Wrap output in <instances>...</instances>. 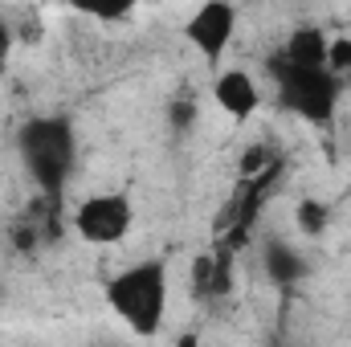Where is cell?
<instances>
[{
  "instance_id": "cell-5",
  "label": "cell",
  "mask_w": 351,
  "mask_h": 347,
  "mask_svg": "<svg viewBox=\"0 0 351 347\" xmlns=\"http://www.w3.org/2000/svg\"><path fill=\"white\" fill-rule=\"evenodd\" d=\"M233 33H237V8H233V4H221V0L200 4V8L188 16V25H184V37L192 41V49H196L208 66H217V62L225 58Z\"/></svg>"
},
{
  "instance_id": "cell-10",
  "label": "cell",
  "mask_w": 351,
  "mask_h": 347,
  "mask_svg": "<svg viewBox=\"0 0 351 347\" xmlns=\"http://www.w3.org/2000/svg\"><path fill=\"white\" fill-rule=\"evenodd\" d=\"M192 123H196V102H192V98H184V94L172 98V102H168V127H172L176 135H188V131H192Z\"/></svg>"
},
{
  "instance_id": "cell-12",
  "label": "cell",
  "mask_w": 351,
  "mask_h": 347,
  "mask_svg": "<svg viewBox=\"0 0 351 347\" xmlns=\"http://www.w3.org/2000/svg\"><path fill=\"white\" fill-rule=\"evenodd\" d=\"M12 41H16L12 25H8V21H0V70H4V62H8V53H12Z\"/></svg>"
},
{
  "instance_id": "cell-14",
  "label": "cell",
  "mask_w": 351,
  "mask_h": 347,
  "mask_svg": "<svg viewBox=\"0 0 351 347\" xmlns=\"http://www.w3.org/2000/svg\"><path fill=\"white\" fill-rule=\"evenodd\" d=\"M102 347H119V344H102Z\"/></svg>"
},
{
  "instance_id": "cell-8",
  "label": "cell",
  "mask_w": 351,
  "mask_h": 347,
  "mask_svg": "<svg viewBox=\"0 0 351 347\" xmlns=\"http://www.w3.org/2000/svg\"><path fill=\"white\" fill-rule=\"evenodd\" d=\"M327 45H331V37H327L319 25H298V29L290 33V41L282 45V58H286L290 66H311V70H319V66H327Z\"/></svg>"
},
{
  "instance_id": "cell-7",
  "label": "cell",
  "mask_w": 351,
  "mask_h": 347,
  "mask_svg": "<svg viewBox=\"0 0 351 347\" xmlns=\"http://www.w3.org/2000/svg\"><path fill=\"white\" fill-rule=\"evenodd\" d=\"M262 270H265V278H269L274 286H282V290L298 286V282L311 274L306 258H302L290 241H278V237H269L262 246Z\"/></svg>"
},
{
  "instance_id": "cell-11",
  "label": "cell",
  "mask_w": 351,
  "mask_h": 347,
  "mask_svg": "<svg viewBox=\"0 0 351 347\" xmlns=\"http://www.w3.org/2000/svg\"><path fill=\"white\" fill-rule=\"evenodd\" d=\"M327 70L343 82L351 78V37H335L331 45H327Z\"/></svg>"
},
{
  "instance_id": "cell-9",
  "label": "cell",
  "mask_w": 351,
  "mask_h": 347,
  "mask_svg": "<svg viewBox=\"0 0 351 347\" xmlns=\"http://www.w3.org/2000/svg\"><path fill=\"white\" fill-rule=\"evenodd\" d=\"M294 225H298L306 237H323L327 225H331V208H327L323 200H315V196H302V200L294 204Z\"/></svg>"
},
{
  "instance_id": "cell-13",
  "label": "cell",
  "mask_w": 351,
  "mask_h": 347,
  "mask_svg": "<svg viewBox=\"0 0 351 347\" xmlns=\"http://www.w3.org/2000/svg\"><path fill=\"white\" fill-rule=\"evenodd\" d=\"M180 347H196V339H192V335H188V339H180Z\"/></svg>"
},
{
  "instance_id": "cell-3",
  "label": "cell",
  "mask_w": 351,
  "mask_h": 347,
  "mask_svg": "<svg viewBox=\"0 0 351 347\" xmlns=\"http://www.w3.org/2000/svg\"><path fill=\"white\" fill-rule=\"evenodd\" d=\"M265 70H269V78H274L278 102H282L290 115H298V119H306V123H315V127H327V123L335 119L339 98H343V82H339L327 66H319V70H311V66H290L282 53H274V58L265 62Z\"/></svg>"
},
{
  "instance_id": "cell-4",
  "label": "cell",
  "mask_w": 351,
  "mask_h": 347,
  "mask_svg": "<svg viewBox=\"0 0 351 347\" xmlns=\"http://www.w3.org/2000/svg\"><path fill=\"white\" fill-rule=\"evenodd\" d=\"M135 225V208L123 192H94L78 204L74 229L90 246H119Z\"/></svg>"
},
{
  "instance_id": "cell-6",
  "label": "cell",
  "mask_w": 351,
  "mask_h": 347,
  "mask_svg": "<svg viewBox=\"0 0 351 347\" xmlns=\"http://www.w3.org/2000/svg\"><path fill=\"white\" fill-rule=\"evenodd\" d=\"M213 98H217V106H221L229 119H237V123H245V119L262 106V90L254 82V74H245V70H225V74L213 82Z\"/></svg>"
},
{
  "instance_id": "cell-2",
  "label": "cell",
  "mask_w": 351,
  "mask_h": 347,
  "mask_svg": "<svg viewBox=\"0 0 351 347\" xmlns=\"http://www.w3.org/2000/svg\"><path fill=\"white\" fill-rule=\"evenodd\" d=\"M106 307L143 339L160 335L168 315V265L160 258L135 261L106 282Z\"/></svg>"
},
{
  "instance_id": "cell-1",
  "label": "cell",
  "mask_w": 351,
  "mask_h": 347,
  "mask_svg": "<svg viewBox=\"0 0 351 347\" xmlns=\"http://www.w3.org/2000/svg\"><path fill=\"white\" fill-rule=\"evenodd\" d=\"M16 152L33 184L45 192V200H58L70 184L74 156H78V131L66 115H37L25 119L16 131Z\"/></svg>"
}]
</instances>
